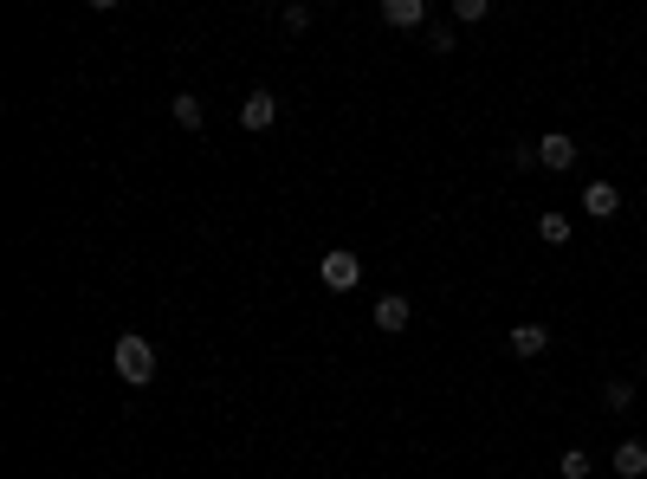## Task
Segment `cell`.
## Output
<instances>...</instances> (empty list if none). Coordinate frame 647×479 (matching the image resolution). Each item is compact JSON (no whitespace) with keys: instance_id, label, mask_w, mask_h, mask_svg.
<instances>
[{"instance_id":"cell-3","label":"cell","mask_w":647,"mask_h":479,"mask_svg":"<svg viewBox=\"0 0 647 479\" xmlns=\"http://www.w3.org/2000/svg\"><path fill=\"white\" fill-rule=\"evenodd\" d=\"M538 169H550V175L576 169V136H563V130H550V136H538Z\"/></svg>"},{"instance_id":"cell-4","label":"cell","mask_w":647,"mask_h":479,"mask_svg":"<svg viewBox=\"0 0 647 479\" xmlns=\"http://www.w3.org/2000/svg\"><path fill=\"white\" fill-rule=\"evenodd\" d=\"M279 123V98L272 91H246L240 98V130H272Z\"/></svg>"},{"instance_id":"cell-5","label":"cell","mask_w":647,"mask_h":479,"mask_svg":"<svg viewBox=\"0 0 647 479\" xmlns=\"http://www.w3.org/2000/svg\"><path fill=\"white\" fill-rule=\"evenodd\" d=\"M369 318H376V331H382V337H402L415 311H408V298H402V292H389V298H376V311H369Z\"/></svg>"},{"instance_id":"cell-17","label":"cell","mask_w":647,"mask_h":479,"mask_svg":"<svg viewBox=\"0 0 647 479\" xmlns=\"http://www.w3.org/2000/svg\"><path fill=\"white\" fill-rule=\"evenodd\" d=\"M428 52H453V26H428Z\"/></svg>"},{"instance_id":"cell-16","label":"cell","mask_w":647,"mask_h":479,"mask_svg":"<svg viewBox=\"0 0 647 479\" xmlns=\"http://www.w3.org/2000/svg\"><path fill=\"white\" fill-rule=\"evenodd\" d=\"M505 162H512V169H538V143H518Z\"/></svg>"},{"instance_id":"cell-15","label":"cell","mask_w":647,"mask_h":479,"mask_svg":"<svg viewBox=\"0 0 647 479\" xmlns=\"http://www.w3.org/2000/svg\"><path fill=\"white\" fill-rule=\"evenodd\" d=\"M279 20H285V33H305V26H311V7H305V0H292Z\"/></svg>"},{"instance_id":"cell-9","label":"cell","mask_w":647,"mask_h":479,"mask_svg":"<svg viewBox=\"0 0 647 479\" xmlns=\"http://www.w3.org/2000/svg\"><path fill=\"white\" fill-rule=\"evenodd\" d=\"M538 240H544V246H570V240H576V221L550 208V214H538Z\"/></svg>"},{"instance_id":"cell-6","label":"cell","mask_w":647,"mask_h":479,"mask_svg":"<svg viewBox=\"0 0 647 479\" xmlns=\"http://www.w3.org/2000/svg\"><path fill=\"white\" fill-rule=\"evenodd\" d=\"M382 26L415 33V26H428V7H421V0H382Z\"/></svg>"},{"instance_id":"cell-1","label":"cell","mask_w":647,"mask_h":479,"mask_svg":"<svg viewBox=\"0 0 647 479\" xmlns=\"http://www.w3.org/2000/svg\"><path fill=\"white\" fill-rule=\"evenodd\" d=\"M110 363H117V376L130 382V389H143V382H156V344L149 337H117V350H110Z\"/></svg>"},{"instance_id":"cell-12","label":"cell","mask_w":647,"mask_h":479,"mask_svg":"<svg viewBox=\"0 0 647 479\" xmlns=\"http://www.w3.org/2000/svg\"><path fill=\"white\" fill-rule=\"evenodd\" d=\"M602 408H609V415H622V408H635V382H622V376H615L609 389H602Z\"/></svg>"},{"instance_id":"cell-13","label":"cell","mask_w":647,"mask_h":479,"mask_svg":"<svg viewBox=\"0 0 647 479\" xmlns=\"http://www.w3.org/2000/svg\"><path fill=\"white\" fill-rule=\"evenodd\" d=\"M557 473L563 479H589V454H583V447H570V454L557 460Z\"/></svg>"},{"instance_id":"cell-14","label":"cell","mask_w":647,"mask_h":479,"mask_svg":"<svg viewBox=\"0 0 647 479\" xmlns=\"http://www.w3.org/2000/svg\"><path fill=\"white\" fill-rule=\"evenodd\" d=\"M486 0H453V20H466V26H479V20H486Z\"/></svg>"},{"instance_id":"cell-10","label":"cell","mask_w":647,"mask_h":479,"mask_svg":"<svg viewBox=\"0 0 647 479\" xmlns=\"http://www.w3.org/2000/svg\"><path fill=\"white\" fill-rule=\"evenodd\" d=\"M169 117L182 123V130H201V123H208V104H201L195 91H182V98H169Z\"/></svg>"},{"instance_id":"cell-7","label":"cell","mask_w":647,"mask_h":479,"mask_svg":"<svg viewBox=\"0 0 647 479\" xmlns=\"http://www.w3.org/2000/svg\"><path fill=\"white\" fill-rule=\"evenodd\" d=\"M583 208L596 214V221H615V214H622V188H615V182H589L583 188Z\"/></svg>"},{"instance_id":"cell-2","label":"cell","mask_w":647,"mask_h":479,"mask_svg":"<svg viewBox=\"0 0 647 479\" xmlns=\"http://www.w3.org/2000/svg\"><path fill=\"white\" fill-rule=\"evenodd\" d=\"M318 279H324V292H356V285H363V259H356L350 246H330L318 259Z\"/></svg>"},{"instance_id":"cell-11","label":"cell","mask_w":647,"mask_h":479,"mask_svg":"<svg viewBox=\"0 0 647 479\" xmlns=\"http://www.w3.org/2000/svg\"><path fill=\"white\" fill-rule=\"evenodd\" d=\"M647 473V447L641 441H622L615 447V479H641Z\"/></svg>"},{"instance_id":"cell-8","label":"cell","mask_w":647,"mask_h":479,"mask_svg":"<svg viewBox=\"0 0 647 479\" xmlns=\"http://www.w3.org/2000/svg\"><path fill=\"white\" fill-rule=\"evenodd\" d=\"M505 344H512V357H544V350H550V331H544V324H512V337H505Z\"/></svg>"}]
</instances>
